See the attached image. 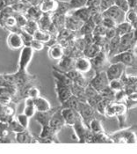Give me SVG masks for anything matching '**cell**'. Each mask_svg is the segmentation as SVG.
<instances>
[{"label":"cell","instance_id":"51","mask_svg":"<svg viewBox=\"0 0 137 154\" xmlns=\"http://www.w3.org/2000/svg\"><path fill=\"white\" fill-rule=\"evenodd\" d=\"M114 2H115V0H101V3H100L101 12H104L105 10H106L110 6L114 5Z\"/></svg>","mask_w":137,"mask_h":154},{"label":"cell","instance_id":"35","mask_svg":"<svg viewBox=\"0 0 137 154\" xmlns=\"http://www.w3.org/2000/svg\"><path fill=\"white\" fill-rule=\"evenodd\" d=\"M91 143H114V141L110 137V136L103 132V133H98V134L93 133Z\"/></svg>","mask_w":137,"mask_h":154},{"label":"cell","instance_id":"48","mask_svg":"<svg viewBox=\"0 0 137 154\" xmlns=\"http://www.w3.org/2000/svg\"><path fill=\"white\" fill-rule=\"evenodd\" d=\"M102 24L103 26L106 28H116V26L118 25L114 20L109 18V17H104Z\"/></svg>","mask_w":137,"mask_h":154},{"label":"cell","instance_id":"19","mask_svg":"<svg viewBox=\"0 0 137 154\" xmlns=\"http://www.w3.org/2000/svg\"><path fill=\"white\" fill-rule=\"evenodd\" d=\"M69 13H71L72 15H74L78 19H79L80 20H82L83 22H85L88 20H90L91 15H92L90 7L87 6V5L86 6H84V7H81V8L71 10L69 12Z\"/></svg>","mask_w":137,"mask_h":154},{"label":"cell","instance_id":"16","mask_svg":"<svg viewBox=\"0 0 137 154\" xmlns=\"http://www.w3.org/2000/svg\"><path fill=\"white\" fill-rule=\"evenodd\" d=\"M48 56L52 60H61L65 56V50L60 43L56 42L55 44L49 46Z\"/></svg>","mask_w":137,"mask_h":154},{"label":"cell","instance_id":"44","mask_svg":"<svg viewBox=\"0 0 137 154\" xmlns=\"http://www.w3.org/2000/svg\"><path fill=\"white\" fill-rule=\"evenodd\" d=\"M28 46H30V47L32 48L34 50H35V51H41V50H42V49L45 48V43L34 38V39L31 41V42L29 43Z\"/></svg>","mask_w":137,"mask_h":154},{"label":"cell","instance_id":"52","mask_svg":"<svg viewBox=\"0 0 137 154\" xmlns=\"http://www.w3.org/2000/svg\"><path fill=\"white\" fill-rule=\"evenodd\" d=\"M116 35H117L116 28H107L106 31H105V37L107 40H111Z\"/></svg>","mask_w":137,"mask_h":154},{"label":"cell","instance_id":"8","mask_svg":"<svg viewBox=\"0 0 137 154\" xmlns=\"http://www.w3.org/2000/svg\"><path fill=\"white\" fill-rule=\"evenodd\" d=\"M126 67L124 64L120 63H111L108 68L105 70L106 76L110 80H113L115 79H120L122 75L125 73Z\"/></svg>","mask_w":137,"mask_h":154},{"label":"cell","instance_id":"12","mask_svg":"<svg viewBox=\"0 0 137 154\" xmlns=\"http://www.w3.org/2000/svg\"><path fill=\"white\" fill-rule=\"evenodd\" d=\"M65 125H66V122L61 113V108L55 110L49 121V126L51 127V129L55 132L58 133Z\"/></svg>","mask_w":137,"mask_h":154},{"label":"cell","instance_id":"53","mask_svg":"<svg viewBox=\"0 0 137 154\" xmlns=\"http://www.w3.org/2000/svg\"><path fill=\"white\" fill-rule=\"evenodd\" d=\"M16 143L15 137L12 138L11 137H0V143Z\"/></svg>","mask_w":137,"mask_h":154},{"label":"cell","instance_id":"49","mask_svg":"<svg viewBox=\"0 0 137 154\" xmlns=\"http://www.w3.org/2000/svg\"><path fill=\"white\" fill-rule=\"evenodd\" d=\"M106 29H107V28L105 27V26H103V24L96 25V26H95V28H94V30H93L92 35H93L105 36V34Z\"/></svg>","mask_w":137,"mask_h":154},{"label":"cell","instance_id":"1","mask_svg":"<svg viewBox=\"0 0 137 154\" xmlns=\"http://www.w3.org/2000/svg\"><path fill=\"white\" fill-rule=\"evenodd\" d=\"M109 60L111 63H120L124 64L126 67H132L137 69V55L134 49L120 52L109 58Z\"/></svg>","mask_w":137,"mask_h":154},{"label":"cell","instance_id":"9","mask_svg":"<svg viewBox=\"0 0 137 154\" xmlns=\"http://www.w3.org/2000/svg\"><path fill=\"white\" fill-rule=\"evenodd\" d=\"M95 108L91 107L90 104L87 103V101H82L80 105L78 113L84 122V123L89 127V123L91 120L95 118Z\"/></svg>","mask_w":137,"mask_h":154},{"label":"cell","instance_id":"26","mask_svg":"<svg viewBox=\"0 0 137 154\" xmlns=\"http://www.w3.org/2000/svg\"><path fill=\"white\" fill-rule=\"evenodd\" d=\"M120 42V36L118 35L109 41V50H108V54H107L108 58H111L114 55L119 53Z\"/></svg>","mask_w":137,"mask_h":154},{"label":"cell","instance_id":"17","mask_svg":"<svg viewBox=\"0 0 137 154\" xmlns=\"http://www.w3.org/2000/svg\"><path fill=\"white\" fill-rule=\"evenodd\" d=\"M114 106H115V116L119 120L120 127L123 128V125L126 122L127 106L125 105L124 103H121V102L114 103Z\"/></svg>","mask_w":137,"mask_h":154},{"label":"cell","instance_id":"42","mask_svg":"<svg viewBox=\"0 0 137 154\" xmlns=\"http://www.w3.org/2000/svg\"><path fill=\"white\" fill-rule=\"evenodd\" d=\"M12 133L8 123L0 122V137H11Z\"/></svg>","mask_w":137,"mask_h":154},{"label":"cell","instance_id":"27","mask_svg":"<svg viewBox=\"0 0 137 154\" xmlns=\"http://www.w3.org/2000/svg\"><path fill=\"white\" fill-rule=\"evenodd\" d=\"M34 38L36 40H39L44 43H50L52 42V40H54V36L51 34H49L47 31L45 30H41V29H38L34 35ZM50 45V44H49Z\"/></svg>","mask_w":137,"mask_h":154},{"label":"cell","instance_id":"28","mask_svg":"<svg viewBox=\"0 0 137 154\" xmlns=\"http://www.w3.org/2000/svg\"><path fill=\"white\" fill-rule=\"evenodd\" d=\"M37 110L34 107V99L32 98H26L25 101V108H24V114L26 115L29 118H33L34 115L36 114Z\"/></svg>","mask_w":137,"mask_h":154},{"label":"cell","instance_id":"38","mask_svg":"<svg viewBox=\"0 0 137 154\" xmlns=\"http://www.w3.org/2000/svg\"><path fill=\"white\" fill-rule=\"evenodd\" d=\"M23 29H24L26 32H27L28 34H30L31 35L34 36V33H35L38 29H40V28H39L38 22H37L36 20H28L27 23H26V25L23 27Z\"/></svg>","mask_w":137,"mask_h":154},{"label":"cell","instance_id":"32","mask_svg":"<svg viewBox=\"0 0 137 154\" xmlns=\"http://www.w3.org/2000/svg\"><path fill=\"white\" fill-rule=\"evenodd\" d=\"M116 31H117V35L120 36L124 35L126 34H128V33H131L134 31V28L133 26L128 23L126 20L121 22V23H119L116 26Z\"/></svg>","mask_w":137,"mask_h":154},{"label":"cell","instance_id":"3","mask_svg":"<svg viewBox=\"0 0 137 154\" xmlns=\"http://www.w3.org/2000/svg\"><path fill=\"white\" fill-rule=\"evenodd\" d=\"M34 51V49L28 45H25L21 48L20 58H19V63H18V67H19L18 71H26L27 66L29 65V63L33 59Z\"/></svg>","mask_w":137,"mask_h":154},{"label":"cell","instance_id":"20","mask_svg":"<svg viewBox=\"0 0 137 154\" xmlns=\"http://www.w3.org/2000/svg\"><path fill=\"white\" fill-rule=\"evenodd\" d=\"M75 62L76 58L71 57V56H67L65 55L59 62V67L61 68V71L63 72L71 71L75 69Z\"/></svg>","mask_w":137,"mask_h":154},{"label":"cell","instance_id":"4","mask_svg":"<svg viewBox=\"0 0 137 154\" xmlns=\"http://www.w3.org/2000/svg\"><path fill=\"white\" fill-rule=\"evenodd\" d=\"M90 60L91 63V68L96 72L105 71L108 68V66L111 64L107 55L103 51H100L95 57Z\"/></svg>","mask_w":137,"mask_h":154},{"label":"cell","instance_id":"40","mask_svg":"<svg viewBox=\"0 0 137 154\" xmlns=\"http://www.w3.org/2000/svg\"><path fill=\"white\" fill-rule=\"evenodd\" d=\"M8 124H9V128H10V130H11L14 134L19 133V132H21V131L26 130V129L23 127L22 125H21V124L17 121V119L15 118V117L12 119Z\"/></svg>","mask_w":137,"mask_h":154},{"label":"cell","instance_id":"55","mask_svg":"<svg viewBox=\"0 0 137 154\" xmlns=\"http://www.w3.org/2000/svg\"><path fill=\"white\" fill-rule=\"evenodd\" d=\"M4 106H5V105H1V104H0V114L2 113V111H3V109H4Z\"/></svg>","mask_w":137,"mask_h":154},{"label":"cell","instance_id":"11","mask_svg":"<svg viewBox=\"0 0 137 154\" xmlns=\"http://www.w3.org/2000/svg\"><path fill=\"white\" fill-rule=\"evenodd\" d=\"M61 113L65 120L66 125L68 126H73L76 122L82 120V117L79 115V113L72 108L69 107H61Z\"/></svg>","mask_w":137,"mask_h":154},{"label":"cell","instance_id":"34","mask_svg":"<svg viewBox=\"0 0 137 154\" xmlns=\"http://www.w3.org/2000/svg\"><path fill=\"white\" fill-rule=\"evenodd\" d=\"M72 10L69 2H65V1H57V8L54 12H57L60 14L67 15L68 12Z\"/></svg>","mask_w":137,"mask_h":154},{"label":"cell","instance_id":"13","mask_svg":"<svg viewBox=\"0 0 137 154\" xmlns=\"http://www.w3.org/2000/svg\"><path fill=\"white\" fill-rule=\"evenodd\" d=\"M84 22L68 12L65 17V28L71 32H78Z\"/></svg>","mask_w":137,"mask_h":154},{"label":"cell","instance_id":"7","mask_svg":"<svg viewBox=\"0 0 137 154\" xmlns=\"http://www.w3.org/2000/svg\"><path fill=\"white\" fill-rule=\"evenodd\" d=\"M135 46H136V39L135 36V32L133 31L131 33L120 36L119 53L126 50H132Z\"/></svg>","mask_w":137,"mask_h":154},{"label":"cell","instance_id":"18","mask_svg":"<svg viewBox=\"0 0 137 154\" xmlns=\"http://www.w3.org/2000/svg\"><path fill=\"white\" fill-rule=\"evenodd\" d=\"M75 69L82 73H86L92 69L91 68V60L85 57H79L76 58L75 62Z\"/></svg>","mask_w":137,"mask_h":154},{"label":"cell","instance_id":"47","mask_svg":"<svg viewBox=\"0 0 137 154\" xmlns=\"http://www.w3.org/2000/svg\"><path fill=\"white\" fill-rule=\"evenodd\" d=\"M114 5H115L116 6H118V7H119L120 10H122L123 12H127L130 10L127 0H115Z\"/></svg>","mask_w":137,"mask_h":154},{"label":"cell","instance_id":"24","mask_svg":"<svg viewBox=\"0 0 137 154\" xmlns=\"http://www.w3.org/2000/svg\"><path fill=\"white\" fill-rule=\"evenodd\" d=\"M100 51H101V47L93 42L91 44L85 46V48L83 50V56L89 59H91V58L95 57Z\"/></svg>","mask_w":137,"mask_h":154},{"label":"cell","instance_id":"31","mask_svg":"<svg viewBox=\"0 0 137 154\" xmlns=\"http://www.w3.org/2000/svg\"><path fill=\"white\" fill-rule=\"evenodd\" d=\"M95 26H96L95 23L92 21L91 19H90V20H88L87 21L84 22L83 26H81L80 30L78 31V33H79L82 36L91 35V34L93 33V30H94V28H95Z\"/></svg>","mask_w":137,"mask_h":154},{"label":"cell","instance_id":"5","mask_svg":"<svg viewBox=\"0 0 137 154\" xmlns=\"http://www.w3.org/2000/svg\"><path fill=\"white\" fill-rule=\"evenodd\" d=\"M89 84L98 92H100L103 88H105L109 85V79L106 76L105 71L96 72L95 76L92 78V79Z\"/></svg>","mask_w":137,"mask_h":154},{"label":"cell","instance_id":"39","mask_svg":"<svg viewBox=\"0 0 137 154\" xmlns=\"http://www.w3.org/2000/svg\"><path fill=\"white\" fill-rule=\"evenodd\" d=\"M109 86L115 92L125 89V84L122 81L121 79H115L113 80H110L109 81Z\"/></svg>","mask_w":137,"mask_h":154},{"label":"cell","instance_id":"30","mask_svg":"<svg viewBox=\"0 0 137 154\" xmlns=\"http://www.w3.org/2000/svg\"><path fill=\"white\" fill-rule=\"evenodd\" d=\"M81 103H82V100H80L77 96L72 95L70 98H68L65 102H63L62 104H61V107H69V108L75 109V110H77V111L78 112Z\"/></svg>","mask_w":137,"mask_h":154},{"label":"cell","instance_id":"29","mask_svg":"<svg viewBox=\"0 0 137 154\" xmlns=\"http://www.w3.org/2000/svg\"><path fill=\"white\" fill-rule=\"evenodd\" d=\"M39 25V28L41 30H45L47 31L48 28L51 26V25L53 24L52 22V19H51V13H43L42 16L41 17V19L37 21Z\"/></svg>","mask_w":137,"mask_h":154},{"label":"cell","instance_id":"25","mask_svg":"<svg viewBox=\"0 0 137 154\" xmlns=\"http://www.w3.org/2000/svg\"><path fill=\"white\" fill-rule=\"evenodd\" d=\"M42 14L43 12L40 9L39 5H30L26 12H25V15L27 18V20H32L36 21H38L41 19Z\"/></svg>","mask_w":137,"mask_h":154},{"label":"cell","instance_id":"54","mask_svg":"<svg viewBox=\"0 0 137 154\" xmlns=\"http://www.w3.org/2000/svg\"><path fill=\"white\" fill-rule=\"evenodd\" d=\"M129 8L137 12V0H127Z\"/></svg>","mask_w":137,"mask_h":154},{"label":"cell","instance_id":"33","mask_svg":"<svg viewBox=\"0 0 137 154\" xmlns=\"http://www.w3.org/2000/svg\"><path fill=\"white\" fill-rule=\"evenodd\" d=\"M89 128L92 133L94 134H98V133H103L105 132V130L103 128L102 123H101V121L97 119L96 117L93 118L90 122L89 123Z\"/></svg>","mask_w":137,"mask_h":154},{"label":"cell","instance_id":"21","mask_svg":"<svg viewBox=\"0 0 137 154\" xmlns=\"http://www.w3.org/2000/svg\"><path fill=\"white\" fill-rule=\"evenodd\" d=\"M34 104L37 112H47L52 109L50 102L41 96L34 99Z\"/></svg>","mask_w":137,"mask_h":154},{"label":"cell","instance_id":"23","mask_svg":"<svg viewBox=\"0 0 137 154\" xmlns=\"http://www.w3.org/2000/svg\"><path fill=\"white\" fill-rule=\"evenodd\" d=\"M40 9L43 13H52L57 8V0H41Z\"/></svg>","mask_w":137,"mask_h":154},{"label":"cell","instance_id":"46","mask_svg":"<svg viewBox=\"0 0 137 154\" xmlns=\"http://www.w3.org/2000/svg\"><path fill=\"white\" fill-rule=\"evenodd\" d=\"M68 2L70 4L72 10H74V9H78V8L86 6L88 0H69Z\"/></svg>","mask_w":137,"mask_h":154},{"label":"cell","instance_id":"36","mask_svg":"<svg viewBox=\"0 0 137 154\" xmlns=\"http://www.w3.org/2000/svg\"><path fill=\"white\" fill-rule=\"evenodd\" d=\"M126 20L130 24L134 30L137 29V12L134 10H129L126 13Z\"/></svg>","mask_w":137,"mask_h":154},{"label":"cell","instance_id":"43","mask_svg":"<svg viewBox=\"0 0 137 154\" xmlns=\"http://www.w3.org/2000/svg\"><path fill=\"white\" fill-rule=\"evenodd\" d=\"M15 118L17 119V121L22 125L25 129H28V126H29V120H30V118H29L26 115H25L24 113H23V114H18V115L16 116Z\"/></svg>","mask_w":137,"mask_h":154},{"label":"cell","instance_id":"37","mask_svg":"<svg viewBox=\"0 0 137 154\" xmlns=\"http://www.w3.org/2000/svg\"><path fill=\"white\" fill-rule=\"evenodd\" d=\"M13 9V11L15 12H21V13H25L26 12V10L29 8L30 5L28 3H26L25 0L23 1H20L18 3H15L11 5Z\"/></svg>","mask_w":137,"mask_h":154},{"label":"cell","instance_id":"14","mask_svg":"<svg viewBox=\"0 0 137 154\" xmlns=\"http://www.w3.org/2000/svg\"><path fill=\"white\" fill-rule=\"evenodd\" d=\"M7 45H8V47L13 50L21 49L25 46L21 35L18 34V33L11 32L7 37Z\"/></svg>","mask_w":137,"mask_h":154},{"label":"cell","instance_id":"10","mask_svg":"<svg viewBox=\"0 0 137 154\" xmlns=\"http://www.w3.org/2000/svg\"><path fill=\"white\" fill-rule=\"evenodd\" d=\"M102 13L104 17H109V18L113 19L117 22V24L121 23L126 20V12L120 10L115 5L110 6L106 10H105L104 12H102Z\"/></svg>","mask_w":137,"mask_h":154},{"label":"cell","instance_id":"2","mask_svg":"<svg viewBox=\"0 0 137 154\" xmlns=\"http://www.w3.org/2000/svg\"><path fill=\"white\" fill-rule=\"evenodd\" d=\"M114 143H136V134L133 129H124L109 135Z\"/></svg>","mask_w":137,"mask_h":154},{"label":"cell","instance_id":"15","mask_svg":"<svg viewBox=\"0 0 137 154\" xmlns=\"http://www.w3.org/2000/svg\"><path fill=\"white\" fill-rule=\"evenodd\" d=\"M15 140L16 143H40L39 139L34 137V135L28 131V129H26L25 131L16 133L15 134Z\"/></svg>","mask_w":137,"mask_h":154},{"label":"cell","instance_id":"45","mask_svg":"<svg viewBox=\"0 0 137 154\" xmlns=\"http://www.w3.org/2000/svg\"><path fill=\"white\" fill-rule=\"evenodd\" d=\"M39 96H41V92L36 86H31L26 89V98L35 99Z\"/></svg>","mask_w":137,"mask_h":154},{"label":"cell","instance_id":"22","mask_svg":"<svg viewBox=\"0 0 137 154\" xmlns=\"http://www.w3.org/2000/svg\"><path fill=\"white\" fill-rule=\"evenodd\" d=\"M54 112L55 110H52V109L47 112H36V114L34 115L33 118L41 126H45V125L49 124V121Z\"/></svg>","mask_w":137,"mask_h":154},{"label":"cell","instance_id":"41","mask_svg":"<svg viewBox=\"0 0 137 154\" xmlns=\"http://www.w3.org/2000/svg\"><path fill=\"white\" fill-rule=\"evenodd\" d=\"M14 16H15V18H16V20H17V25H18L20 27H21V28H23V27L26 25L27 21H28V20H27V18L26 17L25 13L15 12V13H14Z\"/></svg>","mask_w":137,"mask_h":154},{"label":"cell","instance_id":"50","mask_svg":"<svg viewBox=\"0 0 137 154\" xmlns=\"http://www.w3.org/2000/svg\"><path fill=\"white\" fill-rule=\"evenodd\" d=\"M92 21L95 23V25H100L103 22V19H104V15H103L102 12H99L94 13L91 17Z\"/></svg>","mask_w":137,"mask_h":154},{"label":"cell","instance_id":"6","mask_svg":"<svg viewBox=\"0 0 137 154\" xmlns=\"http://www.w3.org/2000/svg\"><path fill=\"white\" fill-rule=\"evenodd\" d=\"M55 88H56V92L57 99L61 104L65 102L68 98H70L73 95L71 86L65 85L63 84L60 83L57 80H55Z\"/></svg>","mask_w":137,"mask_h":154}]
</instances>
